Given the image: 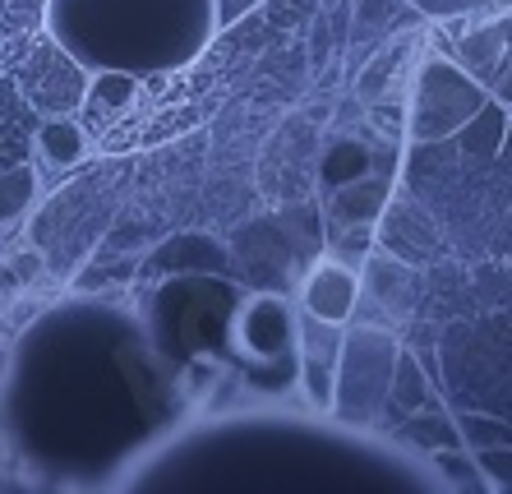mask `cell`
<instances>
[{
	"instance_id": "6da1fadb",
	"label": "cell",
	"mask_w": 512,
	"mask_h": 494,
	"mask_svg": "<svg viewBox=\"0 0 512 494\" xmlns=\"http://www.w3.org/2000/svg\"><path fill=\"white\" fill-rule=\"evenodd\" d=\"M47 37L79 70L171 74L217 33V0H47Z\"/></svg>"
},
{
	"instance_id": "7a4b0ae2",
	"label": "cell",
	"mask_w": 512,
	"mask_h": 494,
	"mask_svg": "<svg viewBox=\"0 0 512 494\" xmlns=\"http://www.w3.org/2000/svg\"><path fill=\"white\" fill-rule=\"evenodd\" d=\"M397 342L383 328H351L342 333V351L333 365V416L342 425H374L379 411L388 407V388H393Z\"/></svg>"
},
{
	"instance_id": "3957f363",
	"label": "cell",
	"mask_w": 512,
	"mask_h": 494,
	"mask_svg": "<svg viewBox=\"0 0 512 494\" xmlns=\"http://www.w3.org/2000/svg\"><path fill=\"white\" fill-rule=\"evenodd\" d=\"M480 107H485V84H476L462 65L434 56V61L420 65L416 93H411V139H420V144L448 139Z\"/></svg>"
},
{
	"instance_id": "277c9868",
	"label": "cell",
	"mask_w": 512,
	"mask_h": 494,
	"mask_svg": "<svg viewBox=\"0 0 512 494\" xmlns=\"http://www.w3.org/2000/svg\"><path fill=\"white\" fill-rule=\"evenodd\" d=\"M356 301H360V282L342 259H323L310 273V282H305V310H310L314 319L346 324L351 310H356Z\"/></svg>"
},
{
	"instance_id": "5b68a950",
	"label": "cell",
	"mask_w": 512,
	"mask_h": 494,
	"mask_svg": "<svg viewBox=\"0 0 512 494\" xmlns=\"http://www.w3.org/2000/svg\"><path fill=\"white\" fill-rule=\"evenodd\" d=\"M512 61V51L503 47V33H499V24L489 19V24H480V28H471V33L457 42V65H462L476 84H494L499 79V70Z\"/></svg>"
},
{
	"instance_id": "8992f818",
	"label": "cell",
	"mask_w": 512,
	"mask_h": 494,
	"mask_svg": "<svg viewBox=\"0 0 512 494\" xmlns=\"http://www.w3.org/2000/svg\"><path fill=\"white\" fill-rule=\"evenodd\" d=\"M383 204H388V185L374 181V176H360V181H351V185L337 190L333 208H337L342 222H351V227H356V222H370L374 227V217L383 213Z\"/></svg>"
},
{
	"instance_id": "52a82bcc",
	"label": "cell",
	"mask_w": 512,
	"mask_h": 494,
	"mask_svg": "<svg viewBox=\"0 0 512 494\" xmlns=\"http://www.w3.org/2000/svg\"><path fill=\"white\" fill-rule=\"evenodd\" d=\"M37 148H42V157H47L51 167H74V162L84 157V148H88V134H84V125H79V121L56 116V121L42 125Z\"/></svg>"
},
{
	"instance_id": "ba28073f",
	"label": "cell",
	"mask_w": 512,
	"mask_h": 494,
	"mask_svg": "<svg viewBox=\"0 0 512 494\" xmlns=\"http://www.w3.org/2000/svg\"><path fill=\"white\" fill-rule=\"evenodd\" d=\"M388 402H397V411H402V416L429 407V384H425V374H420V365H416V356H411V351H397Z\"/></svg>"
},
{
	"instance_id": "9c48e42d",
	"label": "cell",
	"mask_w": 512,
	"mask_h": 494,
	"mask_svg": "<svg viewBox=\"0 0 512 494\" xmlns=\"http://www.w3.org/2000/svg\"><path fill=\"white\" fill-rule=\"evenodd\" d=\"M411 430H397L402 444H416V448H429V453H439V448H462V430H457L448 416H425L420 421V411H411Z\"/></svg>"
},
{
	"instance_id": "30bf717a",
	"label": "cell",
	"mask_w": 512,
	"mask_h": 494,
	"mask_svg": "<svg viewBox=\"0 0 512 494\" xmlns=\"http://www.w3.org/2000/svg\"><path fill=\"white\" fill-rule=\"evenodd\" d=\"M88 111H97V116H111V111L130 107L134 102V74L125 70H97L93 79V93H84Z\"/></svg>"
},
{
	"instance_id": "8fae6325",
	"label": "cell",
	"mask_w": 512,
	"mask_h": 494,
	"mask_svg": "<svg viewBox=\"0 0 512 494\" xmlns=\"http://www.w3.org/2000/svg\"><path fill=\"white\" fill-rule=\"evenodd\" d=\"M33 190H37V176L33 167H14L0 176V222L19 217L28 204H33Z\"/></svg>"
},
{
	"instance_id": "7c38bea8",
	"label": "cell",
	"mask_w": 512,
	"mask_h": 494,
	"mask_svg": "<svg viewBox=\"0 0 512 494\" xmlns=\"http://www.w3.org/2000/svg\"><path fill=\"white\" fill-rule=\"evenodd\" d=\"M462 444H485V448H512V430H503L499 421H480V416H462L457 421Z\"/></svg>"
},
{
	"instance_id": "4fadbf2b",
	"label": "cell",
	"mask_w": 512,
	"mask_h": 494,
	"mask_svg": "<svg viewBox=\"0 0 512 494\" xmlns=\"http://www.w3.org/2000/svg\"><path fill=\"white\" fill-rule=\"evenodd\" d=\"M434 467L443 471V481L448 485H489L485 481V471H471V462L462 458V448H439V453H434Z\"/></svg>"
},
{
	"instance_id": "5bb4252c",
	"label": "cell",
	"mask_w": 512,
	"mask_h": 494,
	"mask_svg": "<svg viewBox=\"0 0 512 494\" xmlns=\"http://www.w3.org/2000/svg\"><path fill=\"white\" fill-rule=\"evenodd\" d=\"M489 93H494V102H499L503 111H512V61L499 70V79L489 84Z\"/></svg>"
},
{
	"instance_id": "9a60e30c",
	"label": "cell",
	"mask_w": 512,
	"mask_h": 494,
	"mask_svg": "<svg viewBox=\"0 0 512 494\" xmlns=\"http://www.w3.org/2000/svg\"><path fill=\"white\" fill-rule=\"evenodd\" d=\"M0 379H5V351H0Z\"/></svg>"
}]
</instances>
